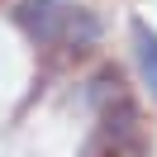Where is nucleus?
Here are the masks:
<instances>
[{
    "label": "nucleus",
    "mask_w": 157,
    "mask_h": 157,
    "mask_svg": "<svg viewBox=\"0 0 157 157\" xmlns=\"http://www.w3.org/2000/svg\"><path fill=\"white\" fill-rule=\"evenodd\" d=\"M14 24H19V33L33 43V48H62V38H67V24L71 14H76V0H19L14 5Z\"/></svg>",
    "instance_id": "obj_1"
},
{
    "label": "nucleus",
    "mask_w": 157,
    "mask_h": 157,
    "mask_svg": "<svg viewBox=\"0 0 157 157\" xmlns=\"http://www.w3.org/2000/svg\"><path fill=\"white\" fill-rule=\"evenodd\" d=\"M95 43H100V19H95V10L76 5V14H71V24H67L62 48H67V52H86V48H95Z\"/></svg>",
    "instance_id": "obj_4"
},
{
    "label": "nucleus",
    "mask_w": 157,
    "mask_h": 157,
    "mask_svg": "<svg viewBox=\"0 0 157 157\" xmlns=\"http://www.w3.org/2000/svg\"><path fill=\"white\" fill-rule=\"evenodd\" d=\"M128 38H133V62H138V76H143L147 95L157 100V33L147 29L143 19L128 24Z\"/></svg>",
    "instance_id": "obj_2"
},
{
    "label": "nucleus",
    "mask_w": 157,
    "mask_h": 157,
    "mask_svg": "<svg viewBox=\"0 0 157 157\" xmlns=\"http://www.w3.org/2000/svg\"><path fill=\"white\" fill-rule=\"evenodd\" d=\"M119 95H128V90H124V76H119V67H100L95 76L86 81V90H81V100H86L90 109H105L109 100H119Z\"/></svg>",
    "instance_id": "obj_3"
}]
</instances>
